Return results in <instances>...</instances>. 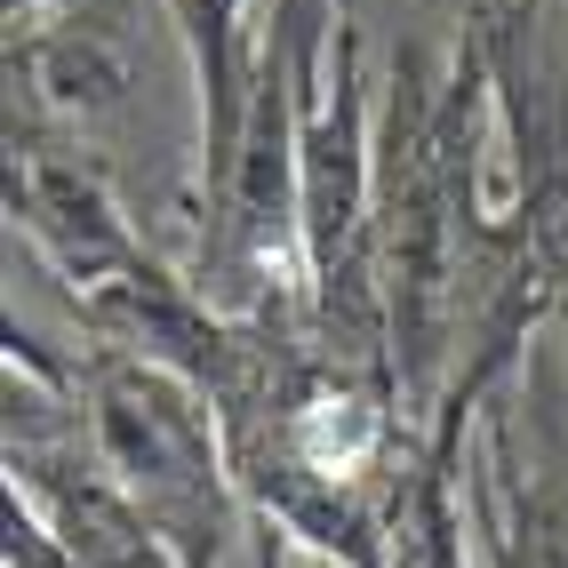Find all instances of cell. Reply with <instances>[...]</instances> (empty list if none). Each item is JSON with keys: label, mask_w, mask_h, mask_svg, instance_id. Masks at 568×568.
<instances>
[{"label": "cell", "mask_w": 568, "mask_h": 568, "mask_svg": "<svg viewBox=\"0 0 568 568\" xmlns=\"http://www.w3.org/2000/svg\"><path fill=\"white\" fill-rule=\"evenodd\" d=\"M184 57L201 81V144H209V193L224 201L248 144V72H241V0H169Z\"/></svg>", "instance_id": "2"}, {"label": "cell", "mask_w": 568, "mask_h": 568, "mask_svg": "<svg viewBox=\"0 0 568 568\" xmlns=\"http://www.w3.org/2000/svg\"><path fill=\"white\" fill-rule=\"evenodd\" d=\"M97 448L144 537H161L176 552V568H216V552H224L216 440H209V416L169 368H153V361L97 368Z\"/></svg>", "instance_id": "1"}]
</instances>
